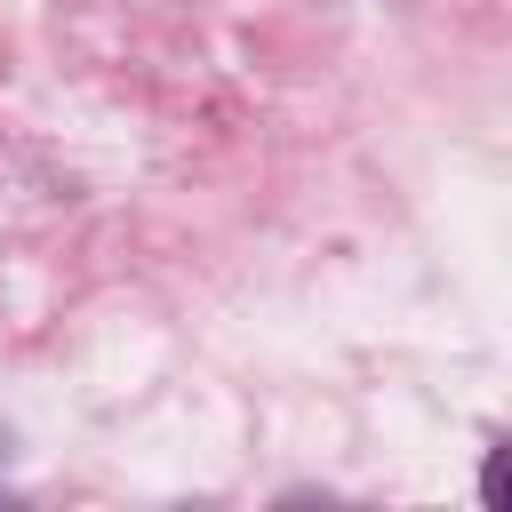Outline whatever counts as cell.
Wrapping results in <instances>:
<instances>
[{"instance_id": "obj_1", "label": "cell", "mask_w": 512, "mask_h": 512, "mask_svg": "<svg viewBox=\"0 0 512 512\" xmlns=\"http://www.w3.org/2000/svg\"><path fill=\"white\" fill-rule=\"evenodd\" d=\"M0 464H8V424H0Z\"/></svg>"}]
</instances>
